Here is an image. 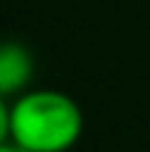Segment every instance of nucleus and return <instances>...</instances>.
Instances as JSON below:
<instances>
[{
    "instance_id": "7ed1b4c3",
    "label": "nucleus",
    "mask_w": 150,
    "mask_h": 152,
    "mask_svg": "<svg viewBox=\"0 0 150 152\" xmlns=\"http://www.w3.org/2000/svg\"><path fill=\"white\" fill-rule=\"evenodd\" d=\"M9 141V102L0 99V144Z\"/></svg>"
},
{
    "instance_id": "20e7f679",
    "label": "nucleus",
    "mask_w": 150,
    "mask_h": 152,
    "mask_svg": "<svg viewBox=\"0 0 150 152\" xmlns=\"http://www.w3.org/2000/svg\"><path fill=\"white\" fill-rule=\"evenodd\" d=\"M0 152H23V149H20V147H17V144L9 138V141H3V144H0Z\"/></svg>"
},
{
    "instance_id": "f03ea898",
    "label": "nucleus",
    "mask_w": 150,
    "mask_h": 152,
    "mask_svg": "<svg viewBox=\"0 0 150 152\" xmlns=\"http://www.w3.org/2000/svg\"><path fill=\"white\" fill-rule=\"evenodd\" d=\"M37 73L34 54L20 39H0V99L14 102L26 90H31V79Z\"/></svg>"
},
{
    "instance_id": "f257e3e1",
    "label": "nucleus",
    "mask_w": 150,
    "mask_h": 152,
    "mask_svg": "<svg viewBox=\"0 0 150 152\" xmlns=\"http://www.w3.org/2000/svg\"><path fill=\"white\" fill-rule=\"evenodd\" d=\"M82 130V107L62 90L31 87L9 102V138L23 152H68Z\"/></svg>"
}]
</instances>
